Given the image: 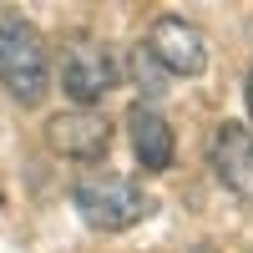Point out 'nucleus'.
<instances>
[{
  "label": "nucleus",
  "instance_id": "2",
  "mask_svg": "<svg viewBox=\"0 0 253 253\" xmlns=\"http://www.w3.org/2000/svg\"><path fill=\"white\" fill-rule=\"evenodd\" d=\"M0 81L5 91L20 101V107H36L51 86V56H46V41L31 26L20 10L0 15Z\"/></svg>",
  "mask_w": 253,
  "mask_h": 253
},
{
  "label": "nucleus",
  "instance_id": "9",
  "mask_svg": "<svg viewBox=\"0 0 253 253\" xmlns=\"http://www.w3.org/2000/svg\"><path fill=\"white\" fill-rule=\"evenodd\" d=\"M243 101H248V126H253V71L243 76Z\"/></svg>",
  "mask_w": 253,
  "mask_h": 253
},
{
  "label": "nucleus",
  "instance_id": "1",
  "mask_svg": "<svg viewBox=\"0 0 253 253\" xmlns=\"http://www.w3.org/2000/svg\"><path fill=\"white\" fill-rule=\"evenodd\" d=\"M76 213L86 218L96 233H122V228H137L147 213H152V198L147 187L126 172H81L71 187Z\"/></svg>",
  "mask_w": 253,
  "mask_h": 253
},
{
  "label": "nucleus",
  "instance_id": "3",
  "mask_svg": "<svg viewBox=\"0 0 253 253\" xmlns=\"http://www.w3.org/2000/svg\"><path fill=\"white\" fill-rule=\"evenodd\" d=\"M117 86V61L112 51L91 36H76L61 51V91L71 96V107H96L101 96Z\"/></svg>",
  "mask_w": 253,
  "mask_h": 253
},
{
  "label": "nucleus",
  "instance_id": "5",
  "mask_svg": "<svg viewBox=\"0 0 253 253\" xmlns=\"http://www.w3.org/2000/svg\"><path fill=\"white\" fill-rule=\"evenodd\" d=\"M147 51L157 56V66L167 76H198L208 66V41H203V31L193 20H182V15H162L152 26V36H147Z\"/></svg>",
  "mask_w": 253,
  "mask_h": 253
},
{
  "label": "nucleus",
  "instance_id": "4",
  "mask_svg": "<svg viewBox=\"0 0 253 253\" xmlns=\"http://www.w3.org/2000/svg\"><path fill=\"white\" fill-rule=\"evenodd\" d=\"M46 142L71 162H96L112 147V122L96 107H71V112H56L46 122Z\"/></svg>",
  "mask_w": 253,
  "mask_h": 253
},
{
  "label": "nucleus",
  "instance_id": "7",
  "mask_svg": "<svg viewBox=\"0 0 253 253\" xmlns=\"http://www.w3.org/2000/svg\"><path fill=\"white\" fill-rule=\"evenodd\" d=\"M126 137H132V152H137V162L147 172H167V167H172L177 142H172V126H167V117L157 107L137 101V107L126 112Z\"/></svg>",
  "mask_w": 253,
  "mask_h": 253
},
{
  "label": "nucleus",
  "instance_id": "6",
  "mask_svg": "<svg viewBox=\"0 0 253 253\" xmlns=\"http://www.w3.org/2000/svg\"><path fill=\"white\" fill-rule=\"evenodd\" d=\"M213 172H218V182L228 193L253 203V126L223 122L213 132Z\"/></svg>",
  "mask_w": 253,
  "mask_h": 253
},
{
  "label": "nucleus",
  "instance_id": "8",
  "mask_svg": "<svg viewBox=\"0 0 253 253\" xmlns=\"http://www.w3.org/2000/svg\"><path fill=\"white\" fill-rule=\"evenodd\" d=\"M132 76H137V86H142V96H147V107H152V96L167 91V71L157 66V56L147 51V46L132 51Z\"/></svg>",
  "mask_w": 253,
  "mask_h": 253
}]
</instances>
